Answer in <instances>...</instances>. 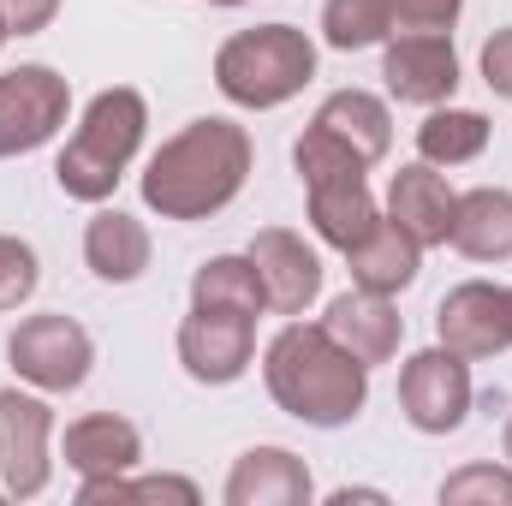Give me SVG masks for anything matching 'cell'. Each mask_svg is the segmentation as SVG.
I'll return each mask as SVG.
<instances>
[{
	"label": "cell",
	"instance_id": "24",
	"mask_svg": "<svg viewBox=\"0 0 512 506\" xmlns=\"http://www.w3.org/2000/svg\"><path fill=\"white\" fill-rule=\"evenodd\" d=\"M387 36H393V6L387 0H328L322 6V42L340 48V54L382 48Z\"/></svg>",
	"mask_w": 512,
	"mask_h": 506
},
{
	"label": "cell",
	"instance_id": "23",
	"mask_svg": "<svg viewBox=\"0 0 512 506\" xmlns=\"http://www.w3.org/2000/svg\"><path fill=\"white\" fill-rule=\"evenodd\" d=\"M191 304H203V310L262 316V310H268V298H262V280H256L251 251H245V256H209V262L191 274Z\"/></svg>",
	"mask_w": 512,
	"mask_h": 506
},
{
	"label": "cell",
	"instance_id": "12",
	"mask_svg": "<svg viewBox=\"0 0 512 506\" xmlns=\"http://www.w3.org/2000/svg\"><path fill=\"white\" fill-rule=\"evenodd\" d=\"M435 340L459 358H495L512 346V298L495 280H465L435 304Z\"/></svg>",
	"mask_w": 512,
	"mask_h": 506
},
{
	"label": "cell",
	"instance_id": "1",
	"mask_svg": "<svg viewBox=\"0 0 512 506\" xmlns=\"http://www.w3.org/2000/svg\"><path fill=\"white\" fill-rule=\"evenodd\" d=\"M251 179V131L233 120H191L143 167V203L161 221H209Z\"/></svg>",
	"mask_w": 512,
	"mask_h": 506
},
{
	"label": "cell",
	"instance_id": "25",
	"mask_svg": "<svg viewBox=\"0 0 512 506\" xmlns=\"http://www.w3.org/2000/svg\"><path fill=\"white\" fill-rule=\"evenodd\" d=\"M78 501L96 506V501H173V506H197V483L191 477H108V483H78Z\"/></svg>",
	"mask_w": 512,
	"mask_h": 506
},
{
	"label": "cell",
	"instance_id": "2",
	"mask_svg": "<svg viewBox=\"0 0 512 506\" xmlns=\"http://www.w3.org/2000/svg\"><path fill=\"white\" fill-rule=\"evenodd\" d=\"M262 381H268V399L310 429H346L370 405V370L322 322H298V316L268 340Z\"/></svg>",
	"mask_w": 512,
	"mask_h": 506
},
{
	"label": "cell",
	"instance_id": "30",
	"mask_svg": "<svg viewBox=\"0 0 512 506\" xmlns=\"http://www.w3.org/2000/svg\"><path fill=\"white\" fill-rule=\"evenodd\" d=\"M54 12H60V0H0V30L6 36H36V30L54 24Z\"/></svg>",
	"mask_w": 512,
	"mask_h": 506
},
{
	"label": "cell",
	"instance_id": "26",
	"mask_svg": "<svg viewBox=\"0 0 512 506\" xmlns=\"http://www.w3.org/2000/svg\"><path fill=\"white\" fill-rule=\"evenodd\" d=\"M441 506H512V465H465L441 483Z\"/></svg>",
	"mask_w": 512,
	"mask_h": 506
},
{
	"label": "cell",
	"instance_id": "17",
	"mask_svg": "<svg viewBox=\"0 0 512 506\" xmlns=\"http://www.w3.org/2000/svg\"><path fill=\"white\" fill-rule=\"evenodd\" d=\"M316 477L292 447H251L227 471V506H310Z\"/></svg>",
	"mask_w": 512,
	"mask_h": 506
},
{
	"label": "cell",
	"instance_id": "4",
	"mask_svg": "<svg viewBox=\"0 0 512 506\" xmlns=\"http://www.w3.org/2000/svg\"><path fill=\"white\" fill-rule=\"evenodd\" d=\"M292 167L304 179V203H310V227L322 245L352 251L370 239V227L382 221L376 197H370V161H358L340 137L310 126L292 143Z\"/></svg>",
	"mask_w": 512,
	"mask_h": 506
},
{
	"label": "cell",
	"instance_id": "32",
	"mask_svg": "<svg viewBox=\"0 0 512 506\" xmlns=\"http://www.w3.org/2000/svg\"><path fill=\"white\" fill-rule=\"evenodd\" d=\"M507 465H512V417H507Z\"/></svg>",
	"mask_w": 512,
	"mask_h": 506
},
{
	"label": "cell",
	"instance_id": "3",
	"mask_svg": "<svg viewBox=\"0 0 512 506\" xmlns=\"http://www.w3.org/2000/svg\"><path fill=\"white\" fill-rule=\"evenodd\" d=\"M143 131H149V102L131 90V84H114V90H96L84 120L72 126L66 149L54 155V185L72 197V203H108L126 179V167L143 149Z\"/></svg>",
	"mask_w": 512,
	"mask_h": 506
},
{
	"label": "cell",
	"instance_id": "11",
	"mask_svg": "<svg viewBox=\"0 0 512 506\" xmlns=\"http://www.w3.org/2000/svg\"><path fill=\"white\" fill-rule=\"evenodd\" d=\"M251 358H256V316L191 304V316L179 322V364L197 387H233L251 370Z\"/></svg>",
	"mask_w": 512,
	"mask_h": 506
},
{
	"label": "cell",
	"instance_id": "5",
	"mask_svg": "<svg viewBox=\"0 0 512 506\" xmlns=\"http://www.w3.org/2000/svg\"><path fill=\"white\" fill-rule=\"evenodd\" d=\"M316 78V42L298 24H256L215 48V90L233 108H280Z\"/></svg>",
	"mask_w": 512,
	"mask_h": 506
},
{
	"label": "cell",
	"instance_id": "7",
	"mask_svg": "<svg viewBox=\"0 0 512 506\" xmlns=\"http://www.w3.org/2000/svg\"><path fill=\"white\" fill-rule=\"evenodd\" d=\"M477 405V387H471V358L447 352L441 340L429 352H411L405 370H399V411L417 435H453L465 429Z\"/></svg>",
	"mask_w": 512,
	"mask_h": 506
},
{
	"label": "cell",
	"instance_id": "19",
	"mask_svg": "<svg viewBox=\"0 0 512 506\" xmlns=\"http://www.w3.org/2000/svg\"><path fill=\"white\" fill-rule=\"evenodd\" d=\"M447 245H453L459 256H471V262H507L512 256V191L507 185L459 191Z\"/></svg>",
	"mask_w": 512,
	"mask_h": 506
},
{
	"label": "cell",
	"instance_id": "31",
	"mask_svg": "<svg viewBox=\"0 0 512 506\" xmlns=\"http://www.w3.org/2000/svg\"><path fill=\"white\" fill-rule=\"evenodd\" d=\"M328 501H334V506H352V501H387V495H382V489H334Z\"/></svg>",
	"mask_w": 512,
	"mask_h": 506
},
{
	"label": "cell",
	"instance_id": "16",
	"mask_svg": "<svg viewBox=\"0 0 512 506\" xmlns=\"http://www.w3.org/2000/svg\"><path fill=\"white\" fill-rule=\"evenodd\" d=\"M322 328H328L364 370L387 364V358L399 352V340H405V316L393 310V298H387V292H364V286L340 292V298L328 304Z\"/></svg>",
	"mask_w": 512,
	"mask_h": 506
},
{
	"label": "cell",
	"instance_id": "35",
	"mask_svg": "<svg viewBox=\"0 0 512 506\" xmlns=\"http://www.w3.org/2000/svg\"><path fill=\"white\" fill-rule=\"evenodd\" d=\"M507 298H512V286H507Z\"/></svg>",
	"mask_w": 512,
	"mask_h": 506
},
{
	"label": "cell",
	"instance_id": "10",
	"mask_svg": "<svg viewBox=\"0 0 512 506\" xmlns=\"http://www.w3.org/2000/svg\"><path fill=\"white\" fill-rule=\"evenodd\" d=\"M382 84L405 108H441L459 90L453 30H399L382 42Z\"/></svg>",
	"mask_w": 512,
	"mask_h": 506
},
{
	"label": "cell",
	"instance_id": "18",
	"mask_svg": "<svg viewBox=\"0 0 512 506\" xmlns=\"http://www.w3.org/2000/svg\"><path fill=\"white\" fill-rule=\"evenodd\" d=\"M149 251H155V245H149V227H143L137 215L96 203V215H90V227H84V262H90L96 280H108V286L143 280Z\"/></svg>",
	"mask_w": 512,
	"mask_h": 506
},
{
	"label": "cell",
	"instance_id": "21",
	"mask_svg": "<svg viewBox=\"0 0 512 506\" xmlns=\"http://www.w3.org/2000/svg\"><path fill=\"white\" fill-rule=\"evenodd\" d=\"M346 262H352V286L399 298V292L417 280V268H423V245H417V239H405V233L382 215V221L370 227V239L346 251Z\"/></svg>",
	"mask_w": 512,
	"mask_h": 506
},
{
	"label": "cell",
	"instance_id": "34",
	"mask_svg": "<svg viewBox=\"0 0 512 506\" xmlns=\"http://www.w3.org/2000/svg\"><path fill=\"white\" fill-rule=\"evenodd\" d=\"M0 48H6V30H0Z\"/></svg>",
	"mask_w": 512,
	"mask_h": 506
},
{
	"label": "cell",
	"instance_id": "8",
	"mask_svg": "<svg viewBox=\"0 0 512 506\" xmlns=\"http://www.w3.org/2000/svg\"><path fill=\"white\" fill-rule=\"evenodd\" d=\"M66 114H72V84L54 66L30 60V66L0 72V161L54 143Z\"/></svg>",
	"mask_w": 512,
	"mask_h": 506
},
{
	"label": "cell",
	"instance_id": "27",
	"mask_svg": "<svg viewBox=\"0 0 512 506\" xmlns=\"http://www.w3.org/2000/svg\"><path fill=\"white\" fill-rule=\"evenodd\" d=\"M36 280H42V262H36V251H30L24 239L0 233V310H18V304L36 292Z\"/></svg>",
	"mask_w": 512,
	"mask_h": 506
},
{
	"label": "cell",
	"instance_id": "13",
	"mask_svg": "<svg viewBox=\"0 0 512 506\" xmlns=\"http://www.w3.org/2000/svg\"><path fill=\"white\" fill-rule=\"evenodd\" d=\"M251 262H256V280H262V298L274 316H304L322 292V256L316 245H304L298 233L286 227H262L251 239Z\"/></svg>",
	"mask_w": 512,
	"mask_h": 506
},
{
	"label": "cell",
	"instance_id": "14",
	"mask_svg": "<svg viewBox=\"0 0 512 506\" xmlns=\"http://www.w3.org/2000/svg\"><path fill=\"white\" fill-rule=\"evenodd\" d=\"M453 209H459V191H453L447 173L429 167V161L399 167L393 185H387V221H393L405 239H417L423 251H429V245H447V233H453Z\"/></svg>",
	"mask_w": 512,
	"mask_h": 506
},
{
	"label": "cell",
	"instance_id": "9",
	"mask_svg": "<svg viewBox=\"0 0 512 506\" xmlns=\"http://www.w3.org/2000/svg\"><path fill=\"white\" fill-rule=\"evenodd\" d=\"M48 441H54V405L42 393L6 387L0 393V495L6 501H30L48 489L54 477Z\"/></svg>",
	"mask_w": 512,
	"mask_h": 506
},
{
	"label": "cell",
	"instance_id": "22",
	"mask_svg": "<svg viewBox=\"0 0 512 506\" xmlns=\"http://www.w3.org/2000/svg\"><path fill=\"white\" fill-rule=\"evenodd\" d=\"M489 120L477 114V108H429V120L417 126V155L429 161V167H465V161H477L483 149H489Z\"/></svg>",
	"mask_w": 512,
	"mask_h": 506
},
{
	"label": "cell",
	"instance_id": "15",
	"mask_svg": "<svg viewBox=\"0 0 512 506\" xmlns=\"http://www.w3.org/2000/svg\"><path fill=\"white\" fill-rule=\"evenodd\" d=\"M60 459H66L84 483H108V477L137 471V459H143V435H137V423L120 417V411H90V417L66 423V435H60Z\"/></svg>",
	"mask_w": 512,
	"mask_h": 506
},
{
	"label": "cell",
	"instance_id": "6",
	"mask_svg": "<svg viewBox=\"0 0 512 506\" xmlns=\"http://www.w3.org/2000/svg\"><path fill=\"white\" fill-rule=\"evenodd\" d=\"M6 364L12 376L30 381L36 393H78L96 370V340L78 316L66 310H36L6 334Z\"/></svg>",
	"mask_w": 512,
	"mask_h": 506
},
{
	"label": "cell",
	"instance_id": "29",
	"mask_svg": "<svg viewBox=\"0 0 512 506\" xmlns=\"http://www.w3.org/2000/svg\"><path fill=\"white\" fill-rule=\"evenodd\" d=\"M477 66H483V84H489L501 102H512V24H501V30L483 42Z\"/></svg>",
	"mask_w": 512,
	"mask_h": 506
},
{
	"label": "cell",
	"instance_id": "28",
	"mask_svg": "<svg viewBox=\"0 0 512 506\" xmlns=\"http://www.w3.org/2000/svg\"><path fill=\"white\" fill-rule=\"evenodd\" d=\"M393 6V30H453L465 0H387Z\"/></svg>",
	"mask_w": 512,
	"mask_h": 506
},
{
	"label": "cell",
	"instance_id": "33",
	"mask_svg": "<svg viewBox=\"0 0 512 506\" xmlns=\"http://www.w3.org/2000/svg\"><path fill=\"white\" fill-rule=\"evenodd\" d=\"M209 6H245V0H209Z\"/></svg>",
	"mask_w": 512,
	"mask_h": 506
},
{
	"label": "cell",
	"instance_id": "20",
	"mask_svg": "<svg viewBox=\"0 0 512 506\" xmlns=\"http://www.w3.org/2000/svg\"><path fill=\"white\" fill-rule=\"evenodd\" d=\"M310 126H322L328 137H340L358 161H387V149H393V114H387L382 96H370V90H334L322 108H316V120Z\"/></svg>",
	"mask_w": 512,
	"mask_h": 506
}]
</instances>
